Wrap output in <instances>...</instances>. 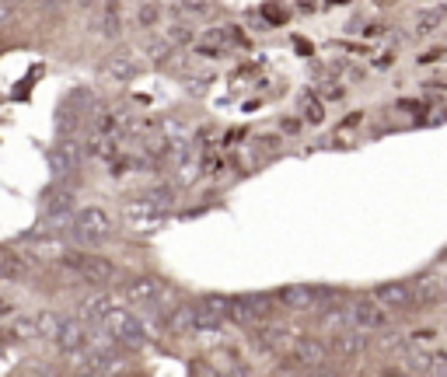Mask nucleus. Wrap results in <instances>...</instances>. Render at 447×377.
<instances>
[{
  "instance_id": "nucleus-11",
  "label": "nucleus",
  "mask_w": 447,
  "mask_h": 377,
  "mask_svg": "<svg viewBox=\"0 0 447 377\" xmlns=\"http://www.w3.org/2000/svg\"><path fill=\"white\" fill-rule=\"evenodd\" d=\"M116 346H119L116 339L91 346L87 356H84V371H91V374H116V371H122V353Z\"/></svg>"
},
{
  "instance_id": "nucleus-28",
  "label": "nucleus",
  "mask_w": 447,
  "mask_h": 377,
  "mask_svg": "<svg viewBox=\"0 0 447 377\" xmlns=\"http://www.w3.org/2000/svg\"><path fill=\"white\" fill-rule=\"evenodd\" d=\"M74 129H77V116H74L70 105H63V109L56 112V133H60V136H70Z\"/></svg>"
},
{
  "instance_id": "nucleus-25",
  "label": "nucleus",
  "mask_w": 447,
  "mask_h": 377,
  "mask_svg": "<svg viewBox=\"0 0 447 377\" xmlns=\"http://www.w3.org/2000/svg\"><path fill=\"white\" fill-rule=\"evenodd\" d=\"M301 109H304L308 123H322V119H325V109H322V102H318L311 91H304V94H301Z\"/></svg>"
},
{
  "instance_id": "nucleus-3",
  "label": "nucleus",
  "mask_w": 447,
  "mask_h": 377,
  "mask_svg": "<svg viewBox=\"0 0 447 377\" xmlns=\"http://www.w3.org/2000/svg\"><path fill=\"white\" fill-rule=\"evenodd\" d=\"M328 356H332V346H325L322 339L315 335H297L293 346H290V360L280 371H325Z\"/></svg>"
},
{
  "instance_id": "nucleus-18",
  "label": "nucleus",
  "mask_w": 447,
  "mask_h": 377,
  "mask_svg": "<svg viewBox=\"0 0 447 377\" xmlns=\"http://www.w3.org/2000/svg\"><path fill=\"white\" fill-rule=\"evenodd\" d=\"M136 70H140V63H136L133 53H116V56L105 63V74H109L112 81H129V77H136Z\"/></svg>"
},
{
  "instance_id": "nucleus-21",
  "label": "nucleus",
  "mask_w": 447,
  "mask_h": 377,
  "mask_svg": "<svg viewBox=\"0 0 447 377\" xmlns=\"http://www.w3.org/2000/svg\"><path fill=\"white\" fill-rule=\"evenodd\" d=\"M322 329H325V332H343V329H353V318H350V307H335V304H332V307H328L325 315H322Z\"/></svg>"
},
{
  "instance_id": "nucleus-24",
  "label": "nucleus",
  "mask_w": 447,
  "mask_h": 377,
  "mask_svg": "<svg viewBox=\"0 0 447 377\" xmlns=\"http://www.w3.org/2000/svg\"><path fill=\"white\" fill-rule=\"evenodd\" d=\"M158 21H161V4H154V0L140 4V11H136V25H140V28H154Z\"/></svg>"
},
{
  "instance_id": "nucleus-15",
  "label": "nucleus",
  "mask_w": 447,
  "mask_h": 377,
  "mask_svg": "<svg viewBox=\"0 0 447 377\" xmlns=\"http://www.w3.org/2000/svg\"><path fill=\"white\" fill-rule=\"evenodd\" d=\"M367 349V335L364 329H343V332L332 335V353L339 356V360H357V356H364Z\"/></svg>"
},
{
  "instance_id": "nucleus-31",
  "label": "nucleus",
  "mask_w": 447,
  "mask_h": 377,
  "mask_svg": "<svg viewBox=\"0 0 447 377\" xmlns=\"http://www.w3.org/2000/svg\"><path fill=\"white\" fill-rule=\"evenodd\" d=\"M182 11H185V14H206L210 7H206L203 0H182Z\"/></svg>"
},
{
  "instance_id": "nucleus-20",
  "label": "nucleus",
  "mask_w": 447,
  "mask_h": 377,
  "mask_svg": "<svg viewBox=\"0 0 447 377\" xmlns=\"http://www.w3.org/2000/svg\"><path fill=\"white\" fill-rule=\"evenodd\" d=\"M56 234V231H53ZM53 234H32V255H39V258H63V245H60V238H53Z\"/></svg>"
},
{
  "instance_id": "nucleus-29",
  "label": "nucleus",
  "mask_w": 447,
  "mask_h": 377,
  "mask_svg": "<svg viewBox=\"0 0 447 377\" xmlns=\"http://www.w3.org/2000/svg\"><path fill=\"white\" fill-rule=\"evenodd\" d=\"M164 39L171 42V45H185V42H193V28H189L185 21H178V25H168Z\"/></svg>"
},
{
  "instance_id": "nucleus-30",
  "label": "nucleus",
  "mask_w": 447,
  "mask_h": 377,
  "mask_svg": "<svg viewBox=\"0 0 447 377\" xmlns=\"http://www.w3.org/2000/svg\"><path fill=\"white\" fill-rule=\"evenodd\" d=\"M441 25H444L441 7H433V11H423V14H419V32H430V28H441Z\"/></svg>"
},
{
  "instance_id": "nucleus-32",
  "label": "nucleus",
  "mask_w": 447,
  "mask_h": 377,
  "mask_svg": "<svg viewBox=\"0 0 447 377\" xmlns=\"http://www.w3.org/2000/svg\"><path fill=\"white\" fill-rule=\"evenodd\" d=\"M11 14H14V4L0 0V25H7V21H11Z\"/></svg>"
},
{
  "instance_id": "nucleus-13",
  "label": "nucleus",
  "mask_w": 447,
  "mask_h": 377,
  "mask_svg": "<svg viewBox=\"0 0 447 377\" xmlns=\"http://www.w3.org/2000/svg\"><path fill=\"white\" fill-rule=\"evenodd\" d=\"M122 293H126V300H129V304L151 307V304H158V300H161L164 287L154 280V276H133V280H126V283H122Z\"/></svg>"
},
{
  "instance_id": "nucleus-10",
  "label": "nucleus",
  "mask_w": 447,
  "mask_h": 377,
  "mask_svg": "<svg viewBox=\"0 0 447 377\" xmlns=\"http://www.w3.org/2000/svg\"><path fill=\"white\" fill-rule=\"evenodd\" d=\"M374 297H377L388 311H412V307H419V300H416V287L406 283V280H392V283L374 287Z\"/></svg>"
},
{
  "instance_id": "nucleus-14",
  "label": "nucleus",
  "mask_w": 447,
  "mask_h": 377,
  "mask_svg": "<svg viewBox=\"0 0 447 377\" xmlns=\"http://www.w3.org/2000/svg\"><path fill=\"white\" fill-rule=\"evenodd\" d=\"M412 287H416L419 307H441L447 300V276H441V273H426V276H419Z\"/></svg>"
},
{
  "instance_id": "nucleus-26",
  "label": "nucleus",
  "mask_w": 447,
  "mask_h": 377,
  "mask_svg": "<svg viewBox=\"0 0 447 377\" xmlns=\"http://www.w3.org/2000/svg\"><path fill=\"white\" fill-rule=\"evenodd\" d=\"M60 318H63V315H56V311H42V315H36V329H39L42 339H53V335H56Z\"/></svg>"
},
{
  "instance_id": "nucleus-1",
  "label": "nucleus",
  "mask_w": 447,
  "mask_h": 377,
  "mask_svg": "<svg viewBox=\"0 0 447 377\" xmlns=\"http://www.w3.org/2000/svg\"><path fill=\"white\" fill-rule=\"evenodd\" d=\"M70 238L77 245H102L112 238V217L102 207H84L74 213V231Z\"/></svg>"
},
{
  "instance_id": "nucleus-23",
  "label": "nucleus",
  "mask_w": 447,
  "mask_h": 377,
  "mask_svg": "<svg viewBox=\"0 0 447 377\" xmlns=\"http://www.w3.org/2000/svg\"><path fill=\"white\" fill-rule=\"evenodd\" d=\"M0 276H4V280H21V276H25V262H21L14 251H4V255H0Z\"/></svg>"
},
{
  "instance_id": "nucleus-27",
  "label": "nucleus",
  "mask_w": 447,
  "mask_h": 377,
  "mask_svg": "<svg viewBox=\"0 0 447 377\" xmlns=\"http://www.w3.org/2000/svg\"><path fill=\"white\" fill-rule=\"evenodd\" d=\"M102 25H105V35H119V4L116 0H105Z\"/></svg>"
},
{
  "instance_id": "nucleus-33",
  "label": "nucleus",
  "mask_w": 447,
  "mask_h": 377,
  "mask_svg": "<svg viewBox=\"0 0 447 377\" xmlns=\"http://www.w3.org/2000/svg\"><path fill=\"white\" fill-rule=\"evenodd\" d=\"M11 311H14V304H11V300H4V297H0V318H7V315H11Z\"/></svg>"
},
{
  "instance_id": "nucleus-16",
  "label": "nucleus",
  "mask_w": 447,
  "mask_h": 377,
  "mask_svg": "<svg viewBox=\"0 0 447 377\" xmlns=\"http://www.w3.org/2000/svg\"><path fill=\"white\" fill-rule=\"evenodd\" d=\"M42 217L45 220H56V217H74V192L67 185H56L45 192L42 200Z\"/></svg>"
},
{
  "instance_id": "nucleus-4",
  "label": "nucleus",
  "mask_w": 447,
  "mask_h": 377,
  "mask_svg": "<svg viewBox=\"0 0 447 377\" xmlns=\"http://www.w3.org/2000/svg\"><path fill=\"white\" fill-rule=\"evenodd\" d=\"M84 165V147L74 140V136H60L49 151V168L56 175V182H74L81 175Z\"/></svg>"
},
{
  "instance_id": "nucleus-8",
  "label": "nucleus",
  "mask_w": 447,
  "mask_h": 377,
  "mask_svg": "<svg viewBox=\"0 0 447 377\" xmlns=\"http://www.w3.org/2000/svg\"><path fill=\"white\" fill-rule=\"evenodd\" d=\"M273 304L259 293H242V297H231V322L238 325H259L262 318H269Z\"/></svg>"
},
{
  "instance_id": "nucleus-9",
  "label": "nucleus",
  "mask_w": 447,
  "mask_h": 377,
  "mask_svg": "<svg viewBox=\"0 0 447 377\" xmlns=\"http://www.w3.org/2000/svg\"><path fill=\"white\" fill-rule=\"evenodd\" d=\"M325 297H328V290L308 287V283H290V287H280V290H276V300H280L284 307H290V311H315Z\"/></svg>"
},
{
  "instance_id": "nucleus-34",
  "label": "nucleus",
  "mask_w": 447,
  "mask_h": 377,
  "mask_svg": "<svg viewBox=\"0 0 447 377\" xmlns=\"http://www.w3.org/2000/svg\"><path fill=\"white\" fill-rule=\"evenodd\" d=\"M441 14H444V21H447V4H444V7H441Z\"/></svg>"
},
{
  "instance_id": "nucleus-12",
  "label": "nucleus",
  "mask_w": 447,
  "mask_h": 377,
  "mask_svg": "<svg viewBox=\"0 0 447 377\" xmlns=\"http://www.w3.org/2000/svg\"><path fill=\"white\" fill-rule=\"evenodd\" d=\"M63 262H67L74 273H81L87 283H109V280L116 276V266H112L109 258H98V255H81V251H77V255H67Z\"/></svg>"
},
{
  "instance_id": "nucleus-6",
  "label": "nucleus",
  "mask_w": 447,
  "mask_h": 377,
  "mask_svg": "<svg viewBox=\"0 0 447 377\" xmlns=\"http://www.w3.org/2000/svg\"><path fill=\"white\" fill-rule=\"evenodd\" d=\"M350 318H353V325L357 329H364V332H381V329H388L392 325V315H388V307L374 297V300H353L350 304Z\"/></svg>"
},
{
  "instance_id": "nucleus-7",
  "label": "nucleus",
  "mask_w": 447,
  "mask_h": 377,
  "mask_svg": "<svg viewBox=\"0 0 447 377\" xmlns=\"http://www.w3.org/2000/svg\"><path fill=\"white\" fill-rule=\"evenodd\" d=\"M87 318H77V315H63L60 318V329H56V335H53V342H56V349H63V353H77V349H84L87 342H91V332H87Z\"/></svg>"
},
{
  "instance_id": "nucleus-22",
  "label": "nucleus",
  "mask_w": 447,
  "mask_h": 377,
  "mask_svg": "<svg viewBox=\"0 0 447 377\" xmlns=\"http://www.w3.org/2000/svg\"><path fill=\"white\" fill-rule=\"evenodd\" d=\"M147 203L154 209H161V213H168V209L178 203V192H175V185H158V189H151L147 196H144Z\"/></svg>"
},
{
  "instance_id": "nucleus-35",
  "label": "nucleus",
  "mask_w": 447,
  "mask_h": 377,
  "mask_svg": "<svg viewBox=\"0 0 447 377\" xmlns=\"http://www.w3.org/2000/svg\"><path fill=\"white\" fill-rule=\"evenodd\" d=\"M328 4H346V0H328Z\"/></svg>"
},
{
  "instance_id": "nucleus-19",
  "label": "nucleus",
  "mask_w": 447,
  "mask_h": 377,
  "mask_svg": "<svg viewBox=\"0 0 447 377\" xmlns=\"http://www.w3.org/2000/svg\"><path fill=\"white\" fill-rule=\"evenodd\" d=\"M112 311V297L109 293H95V297H87L81 304V315L95 325V322H105V315Z\"/></svg>"
},
{
  "instance_id": "nucleus-5",
  "label": "nucleus",
  "mask_w": 447,
  "mask_h": 377,
  "mask_svg": "<svg viewBox=\"0 0 447 377\" xmlns=\"http://www.w3.org/2000/svg\"><path fill=\"white\" fill-rule=\"evenodd\" d=\"M193 315H196V332H217L224 329V322H231V297L210 293L203 300H193Z\"/></svg>"
},
{
  "instance_id": "nucleus-17",
  "label": "nucleus",
  "mask_w": 447,
  "mask_h": 377,
  "mask_svg": "<svg viewBox=\"0 0 447 377\" xmlns=\"http://www.w3.org/2000/svg\"><path fill=\"white\" fill-rule=\"evenodd\" d=\"M164 329L175 335H185V332H196V315H193V304H178L164 315Z\"/></svg>"
},
{
  "instance_id": "nucleus-36",
  "label": "nucleus",
  "mask_w": 447,
  "mask_h": 377,
  "mask_svg": "<svg viewBox=\"0 0 447 377\" xmlns=\"http://www.w3.org/2000/svg\"><path fill=\"white\" fill-rule=\"evenodd\" d=\"M7 4H21V0H7Z\"/></svg>"
},
{
  "instance_id": "nucleus-2",
  "label": "nucleus",
  "mask_w": 447,
  "mask_h": 377,
  "mask_svg": "<svg viewBox=\"0 0 447 377\" xmlns=\"http://www.w3.org/2000/svg\"><path fill=\"white\" fill-rule=\"evenodd\" d=\"M105 335L109 339H116L119 346L126 349H140V346H147V329H144V322L133 315V311H126V307H112L109 315H105Z\"/></svg>"
}]
</instances>
